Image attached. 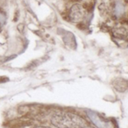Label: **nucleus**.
Here are the masks:
<instances>
[{"label": "nucleus", "mask_w": 128, "mask_h": 128, "mask_svg": "<svg viewBox=\"0 0 128 128\" xmlns=\"http://www.w3.org/2000/svg\"><path fill=\"white\" fill-rule=\"evenodd\" d=\"M114 34L120 38H128V28L127 26H118L114 29Z\"/></svg>", "instance_id": "39448f33"}, {"label": "nucleus", "mask_w": 128, "mask_h": 128, "mask_svg": "<svg viewBox=\"0 0 128 128\" xmlns=\"http://www.w3.org/2000/svg\"><path fill=\"white\" fill-rule=\"evenodd\" d=\"M53 125L58 128H86V120L77 114L69 112H60L53 115Z\"/></svg>", "instance_id": "f257e3e1"}, {"label": "nucleus", "mask_w": 128, "mask_h": 128, "mask_svg": "<svg viewBox=\"0 0 128 128\" xmlns=\"http://www.w3.org/2000/svg\"><path fill=\"white\" fill-rule=\"evenodd\" d=\"M6 22V16L5 14L0 10V26L4 25Z\"/></svg>", "instance_id": "6e6552de"}, {"label": "nucleus", "mask_w": 128, "mask_h": 128, "mask_svg": "<svg viewBox=\"0 0 128 128\" xmlns=\"http://www.w3.org/2000/svg\"><path fill=\"white\" fill-rule=\"evenodd\" d=\"M125 11V7H124L123 3L120 0H117L114 5V15L116 17H120L124 14Z\"/></svg>", "instance_id": "0eeeda50"}, {"label": "nucleus", "mask_w": 128, "mask_h": 128, "mask_svg": "<svg viewBox=\"0 0 128 128\" xmlns=\"http://www.w3.org/2000/svg\"><path fill=\"white\" fill-rule=\"evenodd\" d=\"M112 84L119 92H125L128 90V80L123 78H116L113 80Z\"/></svg>", "instance_id": "20e7f679"}, {"label": "nucleus", "mask_w": 128, "mask_h": 128, "mask_svg": "<svg viewBox=\"0 0 128 128\" xmlns=\"http://www.w3.org/2000/svg\"><path fill=\"white\" fill-rule=\"evenodd\" d=\"M35 128H50V127H47V126H37Z\"/></svg>", "instance_id": "1a4fd4ad"}, {"label": "nucleus", "mask_w": 128, "mask_h": 128, "mask_svg": "<svg viewBox=\"0 0 128 128\" xmlns=\"http://www.w3.org/2000/svg\"><path fill=\"white\" fill-rule=\"evenodd\" d=\"M88 117L98 128H114L112 123L106 119H102L92 110H87Z\"/></svg>", "instance_id": "f03ea898"}, {"label": "nucleus", "mask_w": 128, "mask_h": 128, "mask_svg": "<svg viewBox=\"0 0 128 128\" xmlns=\"http://www.w3.org/2000/svg\"><path fill=\"white\" fill-rule=\"evenodd\" d=\"M86 16L84 9L80 4H75L70 9L69 11V18L72 22H79L84 19Z\"/></svg>", "instance_id": "7ed1b4c3"}, {"label": "nucleus", "mask_w": 128, "mask_h": 128, "mask_svg": "<svg viewBox=\"0 0 128 128\" xmlns=\"http://www.w3.org/2000/svg\"><path fill=\"white\" fill-rule=\"evenodd\" d=\"M63 41L70 48H75L76 47V42L75 38L71 32H66V35L63 36Z\"/></svg>", "instance_id": "423d86ee"}]
</instances>
